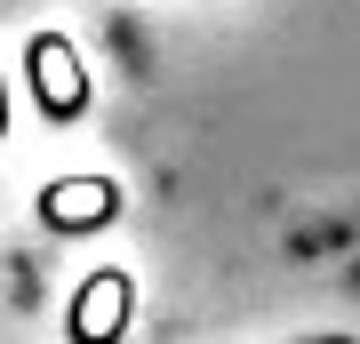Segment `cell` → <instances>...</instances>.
Instances as JSON below:
<instances>
[{
	"label": "cell",
	"instance_id": "6da1fadb",
	"mask_svg": "<svg viewBox=\"0 0 360 344\" xmlns=\"http://www.w3.org/2000/svg\"><path fill=\"white\" fill-rule=\"evenodd\" d=\"M304 344H352V336H304Z\"/></svg>",
	"mask_w": 360,
	"mask_h": 344
}]
</instances>
